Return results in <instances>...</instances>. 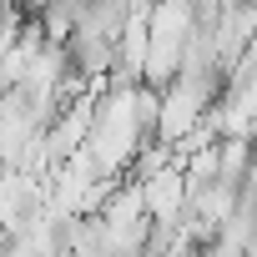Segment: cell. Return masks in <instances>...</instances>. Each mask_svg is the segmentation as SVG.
Returning <instances> with one entry per match:
<instances>
[{
    "mask_svg": "<svg viewBox=\"0 0 257 257\" xmlns=\"http://www.w3.org/2000/svg\"><path fill=\"white\" fill-rule=\"evenodd\" d=\"M252 21H257V0H252Z\"/></svg>",
    "mask_w": 257,
    "mask_h": 257,
    "instance_id": "1",
    "label": "cell"
}]
</instances>
